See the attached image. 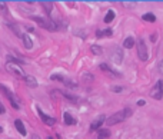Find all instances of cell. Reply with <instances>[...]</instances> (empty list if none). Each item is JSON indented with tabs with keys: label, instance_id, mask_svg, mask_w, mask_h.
Returning a JSON list of instances; mask_svg holds the SVG:
<instances>
[{
	"label": "cell",
	"instance_id": "29",
	"mask_svg": "<svg viewBox=\"0 0 163 139\" xmlns=\"http://www.w3.org/2000/svg\"><path fill=\"white\" fill-rule=\"evenodd\" d=\"M145 103H146V102H145V100H137V105H139V106H143V105H145Z\"/></svg>",
	"mask_w": 163,
	"mask_h": 139
},
{
	"label": "cell",
	"instance_id": "31",
	"mask_svg": "<svg viewBox=\"0 0 163 139\" xmlns=\"http://www.w3.org/2000/svg\"><path fill=\"white\" fill-rule=\"evenodd\" d=\"M32 139H40V138H39V135H36V133H34V135L32 136Z\"/></svg>",
	"mask_w": 163,
	"mask_h": 139
},
{
	"label": "cell",
	"instance_id": "5",
	"mask_svg": "<svg viewBox=\"0 0 163 139\" xmlns=\"http://www.w3.org/2000/svg\"><path fill=\"white\" fill-rule=\"evenodd\" d=\"M137 54H139V59L142 62H146L147 60V48H146V43L142 38L137 40Z\"/></svg>",
	"mask_w": 163,
	"mask_h": 139
},
{
	"label": "cell",
	"instance_id": "9",
	"mask_svg": "<svg viewBox=\"0 0 163 139\" xmlns=\"http://www.w3.org/2000/svg\"><path fill=\"white\" fill-rule=\"evenodd\" d=\"M112 60L115 62L116 64L117 63H122V60H123V52H122V49H119V48H113V53H112Z\"/></svg>",
	"mask_w": 163,
	"mask_h": 139
},
{
	"label": "cell",
	"instance_id": "15",
	"mask_svg": "<svg viewBox=\"0 0 163 139\" xmlns=\"http://www.w3.org/2000/svg\"><path fill=\"white\" fill-rule=\"evenodd\" d=\"M110 138V132L107 129H99L97 131V139H109Z\"/></svg>",
	"mask_w": 163,
	"mask_h": 139
},
{
	"label": "cell",
	"instance_id": "1",
	"mask_svg": "<svg viewBox=\"0 0 163 139\" xmlns=\"http://www.w3.org/2000/svg\"><path fill=\"white\" fill-rule=\"evenodd\" d=\"M132 113H133V111L130 108H125V109H122V111H119V112L113 113L112 116H109V118L106 119V123H107L109 126H113V125H116V123L123 122V121H126L127 118H130Z\"/></svg>",
	"mask_w": 163,
	"mask_h": 139
},
{
	"label": "cell",
	"instance_id": "12",
	"mask_svg": "<svg viewBox=\"0 0 163 139\" xmlns=\"http://www.w3.org/2000/svg\"><path fill=\"white\" fill-rule=\"evenodd\" d=\"M24 80H26V85L29 86V88H37V80H36V78H33L32 75H26Z\"/></svg>",
	"mask_w": 163,
	"mask_h": 139
},
{
	"label": "cell",
	"instance_id": "4",
	"mask_svg": "<svg viewBox=\"0 0 163 139\" xmlns=\"http://www.w3.org/2000/svg\"><path fill=\"white\" fill-rule=\"evenodd\" d=\"M150 95H152L153 99H156V100H160V99L163 98V79L156 82V85L153 86Z\"/></svg>",
	"mask_w": 163,
	"mask_h": 139
},
{
	"label": "cell",
	"instance_id": "24",
	"mask_svg": "<svg viewBox=\"0 0 163 139\" xmlns=\"http://www.w3.org/2000/svg\"><path fill=\"white\" fill-rule=\"evenodd\" d=\"M122 4L125 7H133L136 4V2H122Z\"/></svg>",
	"mask_w": 163,
	"mask_h": 139
},
{
	"label": "cell",
	"instance_id": "11",
	"mask_svg": "<svg viewBox=\"0 0 163 139\" xmlns=\"http://www.w3.org/2000/svg\"><path fill=\"white\" fill-rule=\"evenodd\" d=\"M14 126H16V129H17V132L20 133L22 136H26V128H24V125H23V122H22L20 119H16L14 121Z\"/></svg>",
	"mask_w": 163,
	"mask_h": 139
},
{
	"label": "cell",
	"instance_id": "30",
	"mask_svg": "<svg viewBox=\"0 0 163 139\" xmlns=\"http://www.w3.org/2000/svg\"><path fill=\"white\" fill-rule=\"evenodd\" d=\"M156 38H157L156 34H152V36H150V39H152V42H156Z\"/></svg>",
	"mask_w": 163,
	"mask_h": 139
},
{
	"label": "cell",
	"instance_id": "6",
	"mask_svg": "<svg viewBox=\"0 0 163 139\" xmlns=\"http://www.w3.org/2000/svg\"><path fill=\"white\" fill-rule=\"evenodd\" d=\"M6 69L9 72H12V73H14L16 76H19V78H26V73L23 72V69H22L20 66H17V64L6 63Z\"/></svg>",
	"mask_w": 163,
	"mask_h": 139
},
{
	"label": "cell",
	"instance_id": "18",
	"mask_svg": "<svg viewBox=\"0 0 163 139\" xmlns=\"http://www.w3.org/2000/svg\"><path fill=\"white\" fill-rule=\"evenodd\" d=\"M115 16H116L115 10H112V9H110V10L106 13V16H105V19H103V20H105V23H110V22L115 19Z\"/></svg>",
	"mask_w": 163,
	"mask_h": 139
},
{
	"label": "cell",
	"instance_id": "21",
	"mask_svg": "<svg viewBox=\"0 0 163 139\" xmlns=\"http://www.w3.org/2000/svg\"><path fill=\"white\" fill-rule=\"evenodd\" d=\"M142 19L145 22H156V16H155L153 13H145L142 16Z\"/></svg>",
	"mask_w": 163,
	"mask_h": 139
},
{
	"label": "cell",
	"instance_id": "17",
	"mask_svg": "<svg viewBox=\"0 0 163 139\" xmlns=\"http://www.w3.org/2000/svg\"><path fill=\"white\" fill-rule=\"evenodd\" d=\"M112 29H105V30H96V36L97 38H103V36H112Z\"/></svg>",
	"mask_w": 163,
	"mask_h": 139
},
{
	"label": "cell",
	"instance_id": "16",
	"mask_svg": "<svg viewBox=\"0 0 163 139\" xmlns=\"http://www.w3.org/2000/svg\"><path fill=\"white\" fill-rule=\"evenodd\" d=\"M135 39L132 38V36H129V38H126L125 39V42H123V48H126V49H132L133 46H135Z\"/></svg>",
	"mask_w": 163,
	"mask_h": 139
},
{
	"label": "cell",
	"instance_id": "22",
	"mask_svg": "<svg viewBox=\"0 0 163 139\" xmlns=\"http://www.w3.org/2000/svg\"><path fill=\"white\" fill-rule=\"evenodd\" d=\"M42 6L46 9V12H47V13H50L52 9H53V3H52V2H42Z\"/></svg>",
	"mask_w": 163,
	"mask_h": 139
},
{
	"label": "cell",
	"instance_id": "10",
	"mask_svg": "<svg viewBox=\"0 0 163 139\" xmlns=\"http://www.w3.org/2000/svg\"><path fill=\"white\" fill-rule=\"evenodd\" d=\"M100 69H102L103 72H107V73H110V75L113 76V78H119L120 76V73L119 72H116V70H113L109 64H106V63H100Z\"/></svg>",
	"mask_w": 163,
	"mask_h": 139
},
{
	"label": "cell",
	"instance_id": "27",
	"mask_svg": "<svg viewBox=\"0 0 163 139\" xmlns=\"http://www.w3.org/2000/svg\"><path fill=\"white\" fill-rule=\"evenodd\" d=\"M6 112V109H4V106H3V103L0 102V115H3V113Z\"/></svg>",
	"mask_w": 163,
	"mask_h": 139
},
{
	"label": "cell",
	"instance_id": "20",
	"mask_svg": "<svg viewBox=\"0 0 163 139\" xmlns=\"http://www.w3.org/2000/svg\"><path fill=\"white\" fill-rule=\"evenodd\" d=\"M7 63H12V64H17V66H22V64H23V62L22 60H19V59H16V58H13V56H10V54H9V56H7Z\"/></svg>",
	"mask_w": 163,
	"mask_h": 139
},
{
	"label": "cell",
	"instance_id": "19",
	"mask_svg": "<svg viewBox=\"0 0 163 139\" xmlns=\"http://www.w3.org/2000/svg\"><path fill=\"white\" fill-rule=\"evenodd\" d=\"M90 50H92L93 54H96V56H100V54L103 53V49L99 46V44H92L90 46Z\"/></svg>",
	"mask_w": 163,
	"mask_h": 139
},
{
	"label": "cell",
	"instance_id": "14",
	"mask_svg": "<svg viewBox=\"0 0 163 139\" xmlns=\"http://www.w3.org/2000/svg\"><path fill=\"white\" fill-rule=\"evenodd\" d=\"M22 39H23V44L26 49H32L33 48V40H32L27 34H22Z\"/></svg>",
	"mask_w": 163,
	"mask_h": 139
},
{
	"label": "cell",
	"instance_id": "13",
	"mask_svg": "<svg viewBox=\"0 0 163 139\" xmlns=\"http://www.w3.org/2000/svg\"><path fill=\"white\" fill-rule=\"evenodd\" d=\"M63 119H65V123L66 125H76V119L70 115L69 112H65L63 113Z\"/></svg>",
	"mask_w": 163,
	"mask_h": 139
},
{
	"label": "cell",
	"instance_id": "7",
	"mask_svg": "<svg viewBox=\"0 0 163 139\" xmlns=\"http://www.w3.org/2000/svg\"><path fill=\"white\" fill-rule=\"evenodd\" d=\"M105 122H106V116L105 115H99L97 118H96L95 121L92 122V125H90V131H92V132L99 131V129H100V126H102Z\"/></svg>",
	"mask_w": 163,
	"mask_h": 139
},
{
	"label": "cell",
	"instance_id": "28",
	"mask_svg": "<svg viewBox=\"0 0 163 139\" xmlns=\"http://www.w3.org/2000/svg\"><path fill=\"white\" fill-rule=\"evenodd\" d=\"M0 9H6V3L4 2H0Z\"/></svg>",
	"mask_w": 163,
	"mask_h": 139
},
{
	"label": "cell",
	"instance_id": "3",
	"mask_svg": "<svg viewBox=\"0 0 163 139\" xmlns=\"http://www.w3.org/2000/svg\"><path fill=\"white\" fill-rule=\"evenodd\" d=\"M0 92H2V93H3V95L6 96L7 99H9L10 105L13 106V108L16 109V111H19V109H20V105H19V103H17V100H16V96H14L13 93H12V92L9 90V89H7L4 85H0Z\"/></svg>",
	"mask_w": 163,
	"mask_h": 139
},
{
	"label": "cell",
	"instance_id": "23",
	"mask_svg": "<svg viewBox=\"0 0 163 139\" xmlns=\"http://www.w3.org/2000/svg\"><path fill=\"white\" fill-rule=\"evenodd\" d=\"M50 79H52V80H60V82H65V78H63V76H60V75H52V76H50Z\"/></svg>",
	"mask_w": 163,
	"mask_h": 139
},
{
	"label": "cell",
	"instance_id": "32",
	"mask_svg": "<svg viewBox=\"0 0 163 139\" xmlns=\"http://www.w3.org/2000/svg\"><path fill=\"white\" fill-rule=\"evenodd\" d=\"M2 132H3V128H2V126H0V133H2Z\"/></svg>",
	"mask_w": 163,
	"mask_h": 139
},
{
	"label": "cell",
	"instance_id": "2",
	"mask_svg": "<svg viewBox=\"0 0 163 139\" xmlns=\"http://www.w3.org/2000/svg\"><path fill=\"white\" fill-rule=\"evenodd\" d=\"M32 20L37 22V23L40 24L42 27H44V29H47V30H50V32L57 30V24H56V22H53V20H52V19H49V17L32 16Z\"/></svg>",
	"mask_w": 163,
	"mask_h": 139
},
{
	"label": "cell",
	"instance_id": "8",
	"mask_svg": "<svg viewBox=\"0 0 163 139\" xmlns=\"http://www.w3.org/2000/svg\"><path fill=\"white\" fill-rule=\"evenodd\" d=\"M37 113H39V116H40V119L43 121V123H46V125L53 126L54 123H56V119L52 118V116H49V115H46V113H44L40 108H37Z\"/></svg>",
	"mask_w": 163,
	"mask_h": 139
},
{
	"label": "cell",
	"instance_id": "26",
	"mask_svg": "<svg viewBox=\"0 0 163 139\" xmlns=\"http://www.w3.org/2000/svg\"><path fill=\"white\" fill-rule=\"evenodd\" d=\"M157 70H159L160 75H163V60H160L159 63H157Z\"/></svg>",
	"mask_w": 163,
	"mask_h": 139
},
{
	"label": "cell",
	"instance_id": "33",
	"mask_svg": "<svg viewBox=\"0 0 163 139\" xmlns=\"http://www.w3.org/2000/svg\"><path fill=\"white\" fill-rule=\"evenodd\" d=\"M47 139H53V138H52V136H47Z\"/></svg>",
	"mask_w": 163,
	"mask_h": 139
},
{
	"label": "cell",
	"instance_id": "25",
	"mask_svg": "<svg viewBox=\"0 0 163 139\" xmlns=\"http://www.w3.org/2000/svg\"><path fill=\"white\" fill-rule=\"evenodd\" d=\"M110 90H112V92H116V93H117V92H122L123 88H122V86H112V88H110Z\"/></svg>",
	"mask_w": 163,
	"mask_h": 139
}]
</instances>
